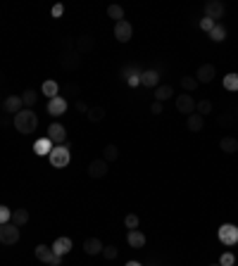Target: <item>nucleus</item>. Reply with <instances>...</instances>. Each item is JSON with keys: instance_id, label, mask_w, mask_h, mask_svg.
<instances>
[{"instance_id": "obj_1", "label": "nucleus", "mask_w": 238, "mask_h": 266, "mask_svg": "<svg viewBox=\"0 0 238 266\" xmlns=\"http://www.w3.org/2000/svg\"><path fill=\"white\" fill-rule=\"evenodd\" d=\"M12 124H14V128H17L22 136H29V133H33V131L38 128V114H36L33 109H22V112L14 114Z\"/></svg>"}, {"instance_id": "obj_2", "label": "nucleus", "mask_w": 238, "mask_h": 266, "mask_svg": "<svg viewBox=\"0 0 238 266\" xmlns=\"http://www.w3.org/2000/svg\"><path fill=\"white\" fill-rule=\"evenodd\" d=\"M60 64H62V69H67V72H76V69L81 67V55L76 53L72 41H67L65 50H62V57H60Z\"/></svg>"}, {"instance_id": "obj_3", "label": "nucleus", "mask_w": 238, "mask_h": 266, "mask_svg": "<svg viewBox=\"0 0 238 266\" xmlns=\"http://www.w3.org/2000/svg\"><path fill=\"white\" fill-rule=\"evenodd\" d=\"M48 160L53 164L55 169H65L67 164L72 162V150L67 148V145H55L53 152L48 155Z\"/></svg>"}, {"instance_id": "obj_4", "label": "nucleus", "mask_w": 238, "mask_h": 266, "mask_svg": "<svg viewBox=\"0 0 238 266\" xmlns=\"http://www.w3.org/2000/svg\"><path fill=\"white\" fill-rule=\"evenodd\" d=\"M217 238H219V243H222V245H227V247L238 245V226L222 224L219 226V231H217Z\"/></svg>"}, {"instance_id": "obj_5", "label": "nucleus", "mask_w": 238, "mask_h": 266, "mask_svg": "<svg viewBox=\"0 0 238 266\" xmlns=\"http://www.w3.org/2000/svg\"><path fill=\"white\" fill-rule=\"evenodd\" d=\"M0 243L2 245H17L19 243V226H14L12 221L0 226Z\"/></svg>"}, {"instance_id": "obj_6", "label": "nucleus", "mask_w": 238, "mask_h": 266, "mask_svg": "<svg viewBox=\"0 0 238 266\" xmlns=\"http://www.w3.org/2000/svg\"><path fill=\"white\" fill-rule=\"evenodd\" d=\"M36 259L43 262V264H48V266H60L62 264V257H55L53 250H50V245H38L36 247Z\"/></svg>"}, {"instance_id": "obj_7", "label": "nucleus", "mask_w": 238, "mask_h": 266, "mask_svg": "<svg viewBox=\"0 0 238 266\" xmlns=\"http://www.w3.org/2000/svg\"><path fill=\"white\" fill-rule=\"evenodd\" d=\"M67 107H69V102H67L62 95H57V97H50V100H48V107H45V109H48L50 117H62L67 112Z\"/></svg>"}, {"instance_id": "obj_8", "label": "nucleus", "mask_w": 238, "mask_h": 266, "mask_svg": "<svg viewBox=\"0 0 238 266\" xmlns=\"http://www.w3.org/2000/svg\"><path fill=\"white\" fill-rule=\"evenodd\" d=\"M88 176L91 178H103V176H108V171H110V164L103 157H98V160H93L91 164H88Z\"/></svg>"}, {"instance_id": "obj_9", "label": "nucleus", "mask_w": 238, "mask_h": 266, "mask_svg": "<svg viewBox=\"0 0 238 266\" xmlns=\"http://www.w3.org/2000/svg\"><path fill=\"white\" fill-rule=\"evenodd\" d=\"M48 138L53 140V145H65L67 143V128L55 121V124L48 126Z\"/></svg>"}, {"instance_id": "obj_10", "label": "nucleus", "mask_w": 238, "mask_h": 266, "mask_svg": "<svg viewBox=\"0 0 238 266\" xmlns=\"http://www.w3.org/2000/svg\"><path fill=\"white\" fill-rule=\"evenodd\" d=\"M131 36H133V26H131L126 19H121L115 24V38H117L119 43H129Z\"/></svg>"}, {"instance_id": "obj_11", "label": "nucleus", "mask_w": 238, "mask_h": 266, "mask_svg": "<svg viewBox=\"0 0 238 266\" xmlns=\"http://www.w3.org/2000/svg\"><path fill=\"white\" fill-rule=\"evenodd\" d=\"M205 17L207 19H222L224 17V2H219V0H207L205 2Z\"/></svg>"}, {"instance_id": "obj_12", "label": "nucleus", "mask_w": 238, "mask_h": 266, "mask_svg": "<svg viewBox=\"0 0 238 266\" xmlns=\"http://www.w3.org/2000/svg\"><path fill=\"white\" fill-rule=\"evenodd\" d=\"M215 76H217L215 64H200V67H198V72H195V81H198V84H210Z\"/></svg>"}, {"instance_id": "obj_13", "label": "nucleus", "mask_w": 238, "mask_h": 266, "mask_svg": "<svg viewBox=\"0 0 238 266\" xmlns=\"http://www.w3.org/2000/svg\"><path fill=\"white\" fill-rule=\"evenodd\" d=\"M176 109L181 112V114H193L195 112V100L193 95H188V93H184V95H176Z\"/></svg>"}, {"instance_id": "obj_14", "label": "nucleus", "mask_w": 238, "mask_h": 266, "mask_svg": "<svg viewBox=\"0 0 238 266\" xmlns=\"http://www.w3.org/2000/svg\"><path fill=\"white\" fill-rule=\"evenodd\" d=\"M2 109L10 112V114H17L24 109V102H22V95H7L2 100Z\"/></svg>"}, {"instance_id": "obj_15", "label": "nucleus", "mask_w": 238, "mask_h": 266, "mask_svg": "<svg viewBox=\"0 0 238 266\" xmlns=\"http://www.w3.org/2000/svg\"><path fill=\"white\" fill-rule=\"evenodd\" d=\"M50 250H53L55 257H65L72 252V240H69V238H57L53 245H50Z\"/></svg>"}, {"instance_id": "obj_16", "label": "nucleus", "mask_w": 238, "mask_h": 266, "mask_svg": "<svg viewBox=\"0 0 238 266\" xmlns=\"http://www.w3.org/2000/svg\"><path fill=\"white\" fill-rule=\"evenodd\" d=\"M126 243H129L131 250H141V247H145V233H141L138 228H136V231H129V233H126Z\"/></svg>"}, {"instance_id": "obj_17", "label": "nucleus", "mask_w": 238, "mask_h": 266, "mask_svg": "<svg viewBox=\"0 0 238 266\" xmlns=\"http://www.w3.org/2000/svg\"><path fill=\"white\" fill-rule=\"evenodd\" d=\"M33 152H36L38 157H43V155L48 157V155L53 152V140L48 138V136H45V138H38L33 143Z\"/></svg>"}, {"instance_id": "obj_18", "label": "nucleus", "mask_w": 238, "mask_h": 266, "mask_svg": "<svg viewBox=\"0 0 238 266\" xmlns=\"http://www.w3.org/2000/svg\"><path fill=\"white\" fill-rule=\"evenodd\" d=\"M103 243H100V238H86L84 240V252L91 257H96V255H103Z\"/></svg>"}, {"instance_id": "obj_19", "label": "nucleus", "mask_w": 238, "mask_h": 266, "mask_svg": "<svg viewBox=\"0 0 238 266\" xmlns=\"http://www.w3.org/2000/svg\"><path fill=\"white\" fill-rule=\"evenodd\" d=\"M74 48H76V53L79 55H86V53H91V50L96 48V41H93L91 36H79L76 43H74Z\"/></svg>"}, {"instance_id": "obj_20", "label": "nucleus", "mask_w": 238, "mask_h": 266, "mask_svg": "<svg viewBox=\"0 0 238 266\" xmlns=\"http://www.w3.org/2000/svg\"><path fill=\"white\" fill-rule=\"evenodd\" d=\"M141 84L145 86V88H157V86H160V74H157L155 69H145L141 74Z\"/></svg>"}, {"instance_id": "obj_21", "label": "nucleus", "mask_w": 238, "mask_h": 266, "mask_svg": "<svg viewBox=\"0 0 238 266\" xmlns=\"http://www.w3.org/2000/svg\"><path fill=\"white\" fill-rule=\"evenodd\" d=\"M219 148L222 152H227V155H236L238 152V140L234 136H224V138L219 140Z\"/></svg>"}, {"instance_id": "obj_22", "label": "nucleus", "mask_w": 238, "mask_h": 266, "mask_svg": "<svg viewBox=\"0 0 238 266\" xmlns=\"http://www.w3.org/2000/svg\"><path fill=\"white\" fill-rule=\"evenodd\" d=\"M41 93H43V95H48V100H50V97H57V95H60V84H57V81H53V79H50V81H43V86H41Z\"/></svg>"}, {"instance_id": "obj_23", "label": "nucleus", "mask_w": 238, "mask_h": 266, "mask_svg": "<svg viewBox=\"0 0 238 266\" xmlns=\"http://www.w3.org/2000/svg\"><path fill=\"white\" fill-rule=\"evenodd\" d=\"M174 95V88L172 86H157L155 88V102H164V100H169V97Z\"/></svg>"}, {"instance_id": "obj_24", "label": "nucleus", "mask_w": 238, "mask_h": 266, "mask_svg": "<svg viewBox=\"0 0 238 266\" xmlns=\"http://www.w3.org/2000/svg\"><path fill=\"white\" fill-rule=\"evenodd\" d=\"M186 126H188V131H193V133H198V131H203V126H205V119L200 117L198 112H193V114L188 117V124H186Z\"/></svg>"}, {"instance_id": "obj_25", "label": "nucleus", "mask_w": 238, "mask_h": 266, "mask_svg": "<svg viewBox=\"0 0 238 266\" xmlns=\"http://www.w3.org/2000/svg\"><path fill=\"white\" fill-rule=\"evenodd\" d=\"M210 38H212V41H215V43H222V41H227V26H224V24H219V21H217V24H215V29H212V31H210Z\"/></svg>"}, {"instance_id": "obj_26", "label": "nucleus", "mask_w": 238, "mask_h": 266, "mask_svg": "<svg viewBox=\"0 0 238 266\" xmlns=\"http://www.w3.org/2000/svg\"><path fill=\"white\" fill-rule=\"evenodd\" d=\"M103 160L108 162H115V160H119V148L115 145V143H110V145H105V150H103Z\"/></svg>"}, {"instance_id": "obj_27", "label": "nucleus", "mask_w": 238, "mask_h": 266, "mask_svg": "<svg viewBox=\"0 0 238 266\" xmlns=\"http://www.w3.org/2000/svg\"><path fill=\"white\" fill-rule=\"evenodd\" d=\"M12 224L26 226L29 224V212H26V209H14V212H12Z\"/></svg>"}, {"instance_id": "obj_28", "label": "nucleus", "mask_w": 238, "mask_h": 266, "mask_svg": "<svg viewBox=\"0 0 238 266\" xmlns=\"http://www.w3.org/2000/svg\"><path fill=\"white\" fill-rule=\"evenodd\" d=\"M224 88L231 90V93H238V74L236 72H231V74L224 76Z\"/></svg>"}, {"instance_id": "obj_29", "label": "nucleus", "mask_w": 238, "mask_h": 266, "mask_svg": "<svg viewBox=\"0 0 238 266\" xmlns=\"http://www.w3.org/2000/svg\"><path fill=\"white\" fill-rule=\"evenodd\" d=\"M22 102L26 105V109H31V107L36 105V102H38V93H36V90H31V88H29V90H24Z\"/></svg>"}, {"instance_id": "obj_30", "label": "nucleus", "mask_w": 238, "mask_h": 266, "mask_svg": "<svg viewBox=\"0 0 238 266\" xmlns=\"http://www.w3.org/2000/svg\"><path fill=\"white\" fill-rule=\"evenodd\" d=\"M103 119H105V109L103 107H91L88 109V121L96 124V121H103Z\"/></svg>"}, {"instance_id": "obj_31", "label": "nucleus", "mask_w": 238, "mask_h": 266, "mask_svg": "<svg viewBox=\"0 0 238 266\" xmlns=\"http://www.w3.org/2000/svg\"><path fill=\"white\" fill-rule=\"evenodd\" d=\"M108 14H110V19L121 21V19H124V7H121V5H110V7H108Z\"/></svg>"}, {"instance_id": "obj_32", "label": "nucleus", "mask_w": 238, "mask_h": 266, "mask_svg": "<svg viewBox=\"0 0 238 266\" xmlns=\"http://www.w3.org/2000/svg\"><path fill=\"white\" fill-rule=\"evenodd\" d=\"M195 112H198L200 117L210 114V112H212V102H210V100H200V102H195Z\"/></svg>"}, {"instance_id": "obj_33", "label": "nucleus", "mask_w": 238, "mask_h": 266, "mask_svg": "<svg viewBox=\"0 0 238 266\" xmlns=\"http://www.w3.org/2000/svg\"><path fill=\"white\" fill-rule=\"evenodd\" d=\"M138 224H141L138 214H126V216H124V226H126L129 231H136V228H138Z\"/></svg>"}, {"instance_id": "obj_34", "label": "nucleus", "mask_w": 238, "mask_h": 266, "mask_svg": "<svg viewBox=\"0 0 238 266\" xmlns=\"http://www.w3.org/2000/svg\"><path fill=\"white\" fill-rule=\"evenodd\" d=\"M181 88H184L186 93H191L198 88V81H195V76H181Z\"/></svg>"}, {"instance_id": "obj_35", "label": "nucleus", "mask_w": 238, "mask_h": 266, "mask_svg": "<svg viewBox=\"0 0 238 266\" xmlns=\"http://www.w3.org/2000/svg\"><path fill=\"white\" fill-rule=\"evenodd\" d=\"M10 221H12V209L10 207H5V204H0V226L10 224Z\"/></svg>"}, {"instance_id": "obj_36", "label": "nucleus", "mask_w": 238, "mask_h": 266, "mask_svg": "<svg viewBox=\"0 0 238 266\" xmlns=\"http://www.w3.org/2000/svg\"><path fill=\"white\" fill-rule=\"evenodd\" d=\"M81 93V88L76 84H67V86H62V97L67 100V95H79Z\"/></svg>"}, {"instance_id": "obj_37", "label": "nucleus", "mask_w": 238, "mask_h": 266, "mask_svg": "<svg viewBox=\"0 0 238 266\" xmlns=\"http://www.w3.org/2000/svg\"><path fill=\"white\" fill-rule=\"evenodd\" d=\"M219 266H236V257H234V252H224V255L219 257Z\"/></svg>"}, {"instance_id": "obj_38", "label": "nucleus", "mask_w": 238, "mask_h": 266, "mask_svg": "<svg viewBox=\"0 0 238 266\" xmlns=\"http://www.w3.org/2000/svg\"><path fill=\"white\" fill-rule=\"evenodd\" d=\"M117 252H119V250L115 245H105V247H103V257H105V259H110V262L117 257Z\"/></svg>"}, {"instance_id": "obj_39", "label": "nucleus", "mask_w": 238, "mask_h": 266, "mask_svg": "<svg viewBox=\"0 0 238 266\" xmlns=\"http://www.w3.org/2000/svg\"><path fill=\"white\" fill-rule=\"evenodd\" d=\"M215 24H217V21L207 19V17H203V19L198 21V26H200V29H203V31H207V33H210V31H212V29H215Z\"/></svg>"}, {"instance_id": "obj_40", "label": "nucleus", "mask_w": 238, "mask_h": 266, "mask_svg": "<svg viewBox=\"0 0 238 266\" xmlns=\"http://www.w3.org/2000/svg\"><path fill=\"white\" fill-rule=\"evenodd\" d=\"M136 74H141V69H138V67H124V69H121V76H124V79L136 76Z\"/></svg>"}, {"instance_id": "obj_41", "label": "nucleus", "mask_w": 238, "mask_h": 266, "mask_svg": "<svg viewBox=\"0 0 238 266\" xmlns=\"http://www.w3.org/2000/svg\"><path fill=\"white\" fill-rule=\"evenodd\" d=\"M236 119H238L236 114H227V117H219V124H222V126H231Z\"/></svg>"}, {"instance_id": "obj_42", "label": "nucleus", "mask_w": 238, "mask_h": 266, "mask_svg": "<svg viewBox=\"0 0 238 266\" xmlns=\"http://www.w3.org/2000/svg\"><path fill=\"white\" fill-rule=\"evenodd\" d=\"M53 17L55 19H57V17H62V14H65V5H62V2H57V5H53Z\"/></svg>"}, {"instance_id": "obj_43", "label": "nucleus", "mask_w": 238, "mask_h": 266, "mask_svg": "<svg viewBox=\"0 0 238 266\" xmlns=\"http://www.w3.org/2000/svg\"><path fill=\"white\" fill-rule=\"evenodd\" d=\"M74 107H76V112H81V114H88V109H91V107H88L84 100H76Z\"/></svg>"}, {"instance_id": "obj_44", "label": "nucleus", "mask_w": 238, "mask_h": 266, "mask_svg": "<svg viewBox=\"0 0 238 266\" xmlns=\"http://www.w3.org/2000/svg\"><path fill=\"white\" fill-rule=\"evenodd\" d=\"M143 74V72H141ZM141 74H136V76H129V79H126V84L131 86V88H136V86L141 84Z\"/></svg>"}, {"instance_id": "obj_45", "label": "nucleus", "mask_w": 238, "mask_h": 266, "mask_svg": "<svg viewBox=\"0 0 238 266\" xmlns=\"http://www.w3.org/2000/svg\"><path fill=\"white\" fill-rule=\"evenodd\" d=\"M150 112H152V114H162V102H152Z\"/></svg>"}, {"instance_id": "obj_46", "label": "nucleus", "mask_w": 238, "mask_h": 266, "mask_svg": "<svg viewBox=\"0 0 238 266\" xmlns=\"http://www.w3.org/2000/svg\"><path fill=\"white\" fill-rule=\"evenodd\" d=\"M126 266H143L141 262H136V259H131V262H126Z\"/></svg>"}, {"instance_id": "obj_47", "label": "nucleus", "mask_w": 238, "mask_h": 266, "mask_svg": "<svg viewBox=\"0 0 238 266\" xmlns=\"http://www.w3.org/2000/svg\"><path fill=\"white\" fill-rule=\"evenodd\" d=\"M212 266H219V264H212Z\"/></svg>"}]
</instances>
